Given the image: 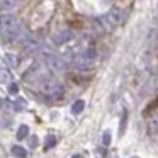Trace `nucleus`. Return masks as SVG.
Returning <instances> with one entry per match:
<instances>
[{
	"label": "nucleus",
	"instance_id": "obj_1",
	"mask_svg": "<svg viewBox=\"0 0 158 158\" xmlns=\"http://www.w3.org/2000/svg\"><path fill=\"white\" fill-rule=\"evenodd\" d=\"M19 32H21V26L19 21L10 14L0 15V38L7 43H12L17 39Z\"/></svg>",
	"mask_w": 158,
	"mask_h": 158
},
{
	"label": "nucleus",
	"instance_id": "obj_2",
	"mask_svg": "<svg viewBox=\"0 0 158 158\" xmlns=\"http://www.w3.org/2000/svg\"><path fill=\"white\" fill-rule=\"evenodd\" d=\"M38 90L43 94V97L46 100H58L63 97V87L53 78H44L38 85Z\"/></svg>",
	"mask_w": 158,
	"mask_h": 158
},
{
	"label": "nucleus",
	"instance_id": "obj_3",
	"mask_svg": "<svg viewBox=\"0 0 158 158\" xmlns=\"http://www.w3.org/2000/svg\"><path fill=\"white\" fill-rule=\"evenodd\" d=\"M17 5V0H0V10H10Z\"/></svg>",
	"mask_w": 158,
	"mask_h": 158
},
{
	"label": "nucleus",
	"instance_id": "obj_4",
	"mask_svg": "<svg viewBox=\"0 0 158 158\" xmlns=\"http://www.w3.org/2000/svg\"><path fill=\"white\" fill-rule=\"evenodd\" d=\"M12 155H14V156H17V158H26V156H27V151H26L22 146L15 144V146H12Z\"/></svg>",
	"mask_w": 158,
	"mask_h": 158
},
{
	"label": "nucleus",
	"instance_id": "obj_5",
	"mask_svg": "<svg viewBox=\"0 0 158 158\" xmlns=\"http://www.w3.org/2000/svg\"><path fill=\"white\" fill-rule=\"evenodd\" d=\"M83 107H85V102H83V100H77V102H73V106H72V114L78 116V114L83 110Z\"/></svg>",
	"mask_w": 158,
	"mask_h": 158
},
{
	"label": "nucleus",
	"instance_id": "obj_6",
	"mask_svg": "<svg viewBox=\"0 0 158 158\" xmlns=\"http://www.w3.org/2000/svg\"><path fill=\"white\" fill-rule=\"evenodd\" d=\"M0 83H10V72L7 68H0Z\"/></svg>",
	"mask_w": 158,
	"mask_h": 158
},
{
	"label": "nucleus",
	"instance_id": "obj_7",
	"mask_svg": "<svg viewBox=\"0 0 158 158\" xmlns=\"http://www.w3.org/2000/svg\"><path fill=\"white\" fill-rule=\"evenodd\" d=\"M56 144V138L53 136V134H49V136H46L44 139V150H51L53 146Z\"/></svg>",
	"mask_w": 158,
	"mask_h": 158
},
{
	"label": "nucleus",
	"instance_id": "obj_8",
	"mask_svg": "<svg viewBox=\"0 0 158 158\" xmlns=\"http://www.w3.org/2000/svg\"><path fill=\"white\" fill-rule=\"evenodd\" d=\"M27 134H29V127L26 124H22L17 131V139H24V138H27Z\"/></svg>",
	"mask_w": 158,
	"mask_h": 158
},
{
	"label": "nucleus",
	"instance_id": "obj_9",
	"mask_svg": "<svg viewBox=\"0 0 158 158\" xmlns=\"http://www.w3.org/2000/svg\"><path fill=\"white\" fill-rule=\"evenodd\" d=\"M26 106H27V102H26V99H17L14 102V110H22V109H26Z\"/></svg>",
	"mask_w": 158,
	"mask_h": 158
},
{
	"label": "nucleus",
	"instance_id": "obj_10",
	"mask_svg": "<svg viewBox=\"0 0 158 158\" xmlns=\"http://www.w3.org/2000/svg\"><path fill=\"white\" fill-rule=\"evenodd\" d=\"M126 123H127V112L124 110V112H123V121H121V127H119V134H121V136L124 134V129H126Z\"/></svg>",
	"mask_w": 158,
	"mask_h": 158
},
{
	"label": "nucleus",
	"instance_id": "obj_11",
	"mask_svg": "<svg viewBox=\"0 0 158 158\" xmlns=\"http://www.w3.org/2000/svg\"><path fill=\"white\" fill-rule=\"evenodd\" d=\"M102 143H104V146H109V144H110V133H109V131H106V133H104Z\"/></svg>",
	"mask_w": 158,
	"mask_h": 158
},
{
	"label": "nucleus",
	"instance_id": "obj_12",
	"mask_svg": "<svg viewBox=\"0 0 158 158\" xmlns=\"http://www.w3.org/2000/svg\"><path fill=\"white\" fill-rule=\"evenodd\" d=\"M17 92H19V87H17V83H9V94H12V95H15Z\"/></svg>",
	"mask_w": 158,
	"mask_h": 158
},
{
	"label": "nucleus",
	"instance_id": "obj_13",
	"mask_svg": "<svg viewBox=\"0 0 158 158\" xmlns=\"http://www.w3.org/2000/svg\"><path fill=\"white\" fill-rule=\"evenodd\" d=\"M156 106H158V99H156V100H155V102H151V106H150V107H148V109H146V110H144V112H143V114H144V116H150V112H151V110H153V109H156Z\"/></svg>",
	"mask_w": 158,
	"mask_h": 158
},
{
	"label": "nucleus",
	"instance_id": "obj_14",
	"mask_svg": "<svg viewBox=\"0 0 158 158\" xmlns=\"http://www.w3.org/2000/svg\"><path fill=\"white\" fill-rule=\"evenodd\" d=\"M31 146H32V148L38 146V138H31Z\"/></svg>",
	"mask_w": 158,
	"mask_h": 158
},
{
	"label": "nucleus",
	"instance_id": "obj_15",
	"mask_svg": "<svg viewBox=\"0 0 158 158\" xmlns=\"http://www.w3.org/2000/svg\"><path fill=\"white\" fill-rule=\"evenodd\" d=\"M73 158H82V156H78V155H77V156H73Z\"/></svg>",
	"mask_w": 158,
	"mask_h": 158
},
{
	"label": "nucleus",
	"instance_id": "obj_16",
	"mask_svg": "<svg viewBox=\"0 0 158 158\" xmlns=\"http://www.w3.org/2000/svg\"><path fill=\"white\" fill-rule=\"evenodd\" d=\"M0 107H2V99H0Z\"/></svg>",
	"mask_w": 158,
	"mask_h": 158
}]
</instances>
